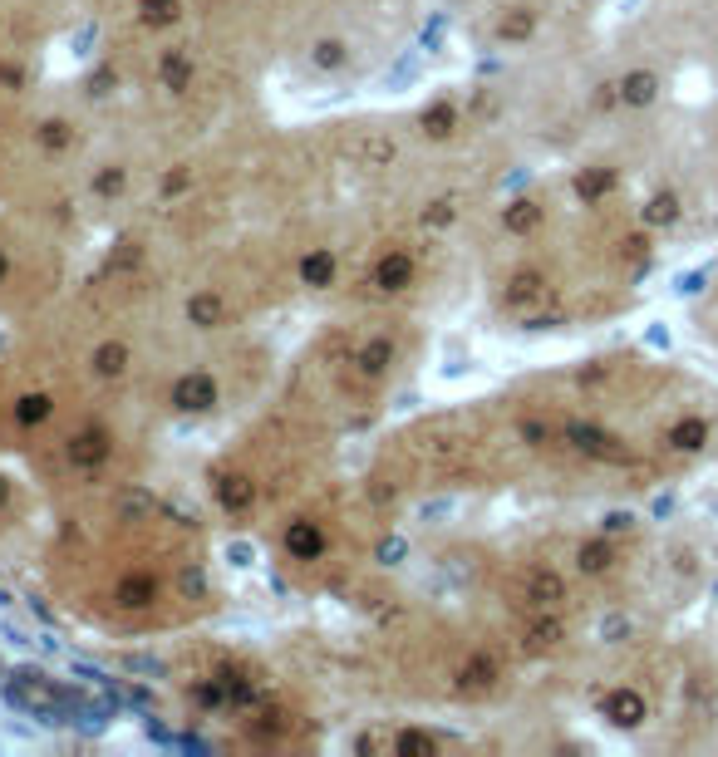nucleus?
Masks as SVG:
<instances>
[{
    "label": "nucleus",
    "instance_id": "nucleus-8",
    "mask_svg": "<svg viewBox=\"0 0 718 757\" xmlns=\"http://www.w3.org/2000/svg\"><path fill=\"white\" fill-rule=\"evenodd\" d=\"M714 595H718V585H714Z\"/></svg>",
    "mask_w": 718,
    "mask_h": 757
},
{
    "label": "nucleus",
    "instance_id": "nucleus-2",
    "mask_svg": "<svg viewBox=\"0 0 718 757\" xmlns=\"http://www.w3.org/2000/svg\"><path fill=\"white\" fill-rule=\"evenodd\" d=\"M423 320L399 305H345L296 354L281 404L325 423L330 433H359L374 423L419 369Z\"/></svg>",
    "mask_w": 718,
    "mask_h": 757
},
{
    "label": "nucleus",
    "instance_id": "nucleus-7",
    "mask_svg": "<svg viewBox=\"0 0 718 757\" xmlns=\"http://www.w3.org/2000/svg\"><path fill=\"white\" fill-rule=\"evenodd\" d=\"M704 291V271H694V276H679V295H699Z\"/></svg>",
    "mask_w": 718,
    "mask_h": 757
},
{
    "label": "nucleus",
    "instance_id": "nucleus-3",
    "mask_svg": "<svg viewBox=\"0 0 718 757\" xmlns=\"http://www.w3.org/2000/svg\"><path fill=\"white\" fill-rule=\"evenodd\" d=\"M596 708H600V718H605L610 728H620V733H635V728L650 723V699H645V689H635V684H610L596 699Z\"/></svg>",
    "mask_w": 718,
    "mask_h": 757
},
{
    "label": "nucleus",
    "instance_id": "nucleus-6",
    "mask_svg": "<svg viewBox=\"0 0 718 757\" xmlns=\"http://www.w3.org/2000/svg\"><path fill=\"white\" fill-rule=\"evenodd\" d=\"M635 222H640L645 232H669V227H679V222H684V197H679L674 187H659V192H650V197L640 202Z\"/></svg>",
    "mask_w": 718,
    "mask_h": 757
},
{
    "label": "nucleus",
    "instance_id": "nucleus-1",
    "mask_svg": "<svg viewBox=\"0 0 718 757\" xmlns=\"http://www.w3.org/2000/svg\"><path fill=\"white\" fill-rule=\"evenodd\" d=\"M40 561L50 595L104 635H173L222 605L207 531L143 482L60 497Z\"/></svg>",
    "mask_w": 718,
    "mask_h": 757
},
{
    "label": "nucleus",
    "instance_id": "nucleus-4",
    "mask_svg": "<svg viewBox=\"0 0 718 757\" xmlns=\"http://www.w3.org/2000/svg\"><path fill=\"white\" fill-rule=\"evenodd\" d=\"M709 443H714V423H709L704 413H679V418L664 428V448L679 453V458H699Z\"/></svg>",
    "mask_w": 718,
    "mask_h": 757
},
{
    "label": "nucleus",
    "instance_id": "nucleus-5",
    "mask_svg": "<svg viewBox=\"0 0 718 757\" xmlns=\"http://www.w3.org/2000/svg\"><path fill=\"white\" fill-rule=\"evenodd\" d=\"M659 99H664V79H659L655 69L635 64V69H625V74H620V104H625V109L645 114V109H655Z\"/></svg>",
    "mask_w": 718,
    "mask_h": 757
}]
</instances>
